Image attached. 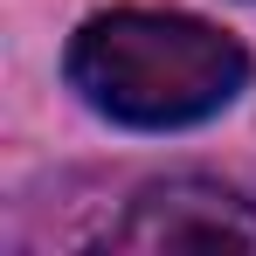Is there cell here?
<instances>
[{
  "instance_id": "cell-2",
  "label": "cell",
  "mask_w": 256,
  "mask_h": 256,
  "mask_svg": "<svg viewBox=\"0 0 256 256\" xmlns=\"http://www.w3.org/2000/svg\"><path fill=\"white\" fill-rule=\"evenodd\" d=\"M111 250H250L256 256V201L222 180H152L132 194Z\"/></svg>"
},
{
  "instance_id": "cell-1",
  "label": "cell",
  "mask_w": 256,
  "mask_h": 256,
  "mask_svg": "<svg viewBox=\"0 0 256 256\" xmlns=\"http://www.w3.org/2000/svg\"><path fill=\"white\" fill-rule=\"evenodd\" d=\"M62 70L90 111L138 132L201 125L222 104H236V90L250 84L242 42H228L222 28L194 14H146V7L84 21Z\"/></svg>"
}]
</instances>
